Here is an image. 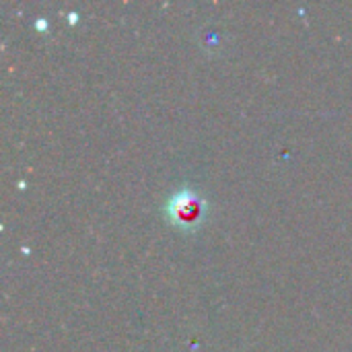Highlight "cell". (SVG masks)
<instances>
[{"instance_id":"obj_1","label":"cell","mask_w":352,"mask_h":352,"mask_svg":"<svg viewBox=\"0 0 352 352\" xmlns=\"http://www.w3.org/2000/svg\"><path fill=\"white\" fill-rule=\"evenodd\" d=\"M165 214L171 221V225H175L182 231H196L204 217H206V200L202 196H198L194 190H179L175 192L167 206H165Z\"/></svg>"}]
</instances>
